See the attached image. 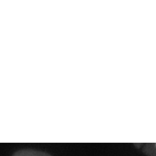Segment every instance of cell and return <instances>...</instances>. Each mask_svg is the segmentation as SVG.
Segmentation results:
<instances>
[{"label": "cell", "mask_w": 156, "mask_h": 156, "mask_svg": "<svg viewBox=\"0 0 156 156\" xmlns=\"http://www.w3.org/2000/svg\"><path fill=\"white\" fill-rule=\"evenodd\" d=\"M12 156H52L45 152L32 149H23L15 152Z\"/></svg>", "instance_id": "6da1fadb"}, {"label": "cell", "mask_w": 156, "mask_h": 156, "mask_svg": "<svg viewBox=\"0 0 156 156\" xmlns=\"http://www.w3.org/2000/svg\"><path fill=\"white\" fill-rule=\"evenodd\" d=\"M142 152L147 156H156V143H147L142 147Z\"/></svg>", "instance_id": "7a4b0ae2"}]
</instances>
